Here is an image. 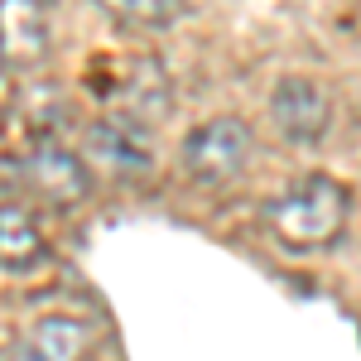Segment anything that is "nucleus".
I'll use <instances>...</instances> for the list:
<instances>
[{
	"instance_id": "obj_1",
	"label": "nucleus",
	"mask_w": 361,
	"mask_h": 361,
	"mask_svg": "<svg viewBox=\"0 0 361 361\" xmlns=\"http://www.w3.org/2000/svg\"><path fill=\"white\" fill-rule=\"evenodd\" d=\"M347 212H352V193L328 173H308L260 207V222L275 236V246L313 255V250H328L347 231Z\"/></svg>"
},
{
	"instance_id": "obj_2",
	"label": "nucleus",
	"mask_w": 361,
	"mask_h": 361,
	"mask_svg": "<svg viewBox=\"0 0 361 361\" xmlns=\"http://www.w3.org/2000/svg\"><path fill=\"white\" fill-rule=\"evenodd\" d=\"M250 164V126L236 116H212L183 140V173L193 183L222 188L231 178H241Z\"/></svg>"
},
{
	"instance_id": "obj_3",
	"label": "nucleus",
	"mask_w": 361,
	"mask_h": 361,
	"mask_svg": "<svg viewBox=\"0 0 361 361\" xmlns=\"http://www.w3.org/2000/svg\"><path fill=\"white\" fill-rule=\"evenodd\" d=\"M20 183L39 202H49L58 212L68 207H82L92 197V173H87V159H78L73 149H63L54 140H34L29 154L20 159Z\"/></svg>"
},
{
	"instance_id": "obj_4",
	"label": "nucleus",
	"mask_w": 361,
	"mask_h": 361,
	"mask_svg": "<svg viewBox=\"0 0 361 361\" xmlns=\"http://www.w3.org/2000/svg\"><path fill=\"white\" fill-rule=\"evenodd\" d=\"M270 121L289 145H318L333 126V97L318 78H279L270 92Z\"/></svg>"
},
{
	"instance_id": "obj_5",
	"label": "nucleus",
	"mask_w": 361,
	"mask_h": 361,
	"mask_svg": "<svg viewBox=\"0 0 361 361\" xmlns=\"http://www.w3.org/2000/svg\"><path fill=\"white\" fill-rule=\"evenodd\" d=\"M87 154L97 164H106L116 178H145L154 169V135H149V126L111 111L87 126Z\"/></svg>"
},
{
	"instance_id": "obj_6",
	"label": "nucleus",
	"mask_w": 361,
	"mask_h": 361,
	"mask_svg": "<svg viewBox=\"0 0 361 361\" xmlns=\"http://www.w3.org/2000/svg\"><path fill=\"white\" fill-rule=\"evenodd\" d=\"M92 337H97V328L87 318L49 313V318H39V323L25 328V337L15 342L10 361H82L92 352Z\"/></svg>"
},
{
	"instance_id": "obj_7",
	"label": "nucleus",
	"mask_w": 361,
	"mask_h": 361,
	"mask_svg": "<svg viewBox=\"0 0 361 361\" xmlns=\"http://www.w3.org/2000/svg\"><path fill=\"white\" fill-rule=\"evenodd\" d=\"M49 58V15L39 5H0V63L10 73H34Z\"/></svg>"
},
{
	"instance_id": "obj_8",
	"label": "nucleus",
	"mask_w": 361,
	"mask_h": 361,
	"mask_svg": "<svg viewBox=\"0 0 361 361\" xmlns=\"http://www.w3.org/2000/svg\"><path fill=\"white\" fill-rule=\"evenodd\" d=\"M111 97H116V111L140 121V126L169 116V102H173V97H169L164 68H159L154 58H126V63H121V82L111 87Z\"/></svg>"
},
{
	"instance_id": "obj_9",
	"label": "nucleus",
	"mask_w": 361,
	"mask_h": 361,
	"mask_svg": "<svg viewBox=\"0 0 361 361\" xmlns=\"http://www.w3.org/2000/svg\"><path fill=\"white\" fill-rule=\"evenodd\" d=\"M49 260V241L44 226L25 202H0V270L10 275H29Z\"/></svg>"
},
{
	"instance_id": "obj_10",
	"label": "nucleus",
	"mask_w": 361,
	"mask_h": 361,
	"mask_svg": "<svg viewBox=\"0 0 361 361\" xmlns=\"http://www.w3.org/2000/svg\"><path fill=\"white\" fill-rule=\"evenodd\" d=\"M183 15H188L183 0H121V5H111V20L126 29H164Z\"/></svg>"
}]
</instances>
